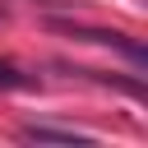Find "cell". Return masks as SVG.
Wrapping results in <instances>:
<instances>
[{"label":"cell","instance_id":"2","mask_svg":"<svg viewBox=\"0 0 148 148\" xmlns=\"http://www.w3.org/2000/svg\"><path fill=\"white\" fill-rule=\"evenodd\" d=\"M0 88H32V79H18V69L0 65Z\"/></svg>","mask_w":148,"mask_h":148},{"label":"cell","instance_id":"1","mask_svg":"<svg viewBox=\"0 0 148 148\" xmlns=\"http://www.w3.org/2000/svg\"><path fill=\"white\" fill-rule=\"evenodd\" d=\"M23 139H28V143H92L88 134H79V130H56V125H23Z\"/></svg>","mask_w":148,"mask_h":148},{"label":"cell","instance_id":"3","mask_svg":"<svg viewBox=\"0 0 148 148\" xmlns=\"http://www.w3.org/2000/svg\"><path fill=\"white\" fill-rule=\"evenodd\" d=\"M32 5H42V9H69L74 0H32Z\"/></svg>","mask_w":148,"mask_h":148}]
</instances>
